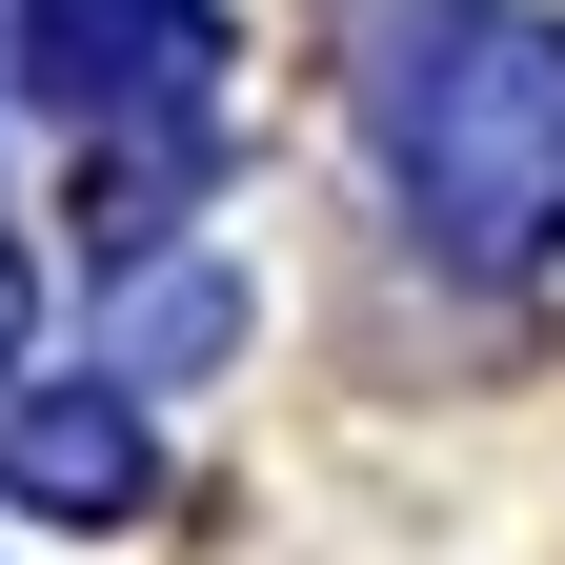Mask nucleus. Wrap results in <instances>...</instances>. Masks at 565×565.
<instances>
[{
    "mask_svg": "<svg viewBox=\"0 0 565 565\" xmlns=\"http://www.w3.org/2000/svg\"><path fill=\"white\" fill-rule=\"evenodd\" d=\"M223 323H243V303H223L202 263H182V282H141V303H121V343H102V384H182V364H202Z\"/></svg>",
    "mask_w": 565,
    "mask_h": 565,
    "instance_id": "obj_4",
    "label": "nucleus"
},
{
    "mask_svg": "<svg viewBox=\"0 0 565 565\" xmlns=\"http://www.w3.org/2000/svg\"><path fill=\"white\" fill-rule=\"evenodd\" d=\"M21 82L61 121H202L223 102V0H21Z\"/></svg>",
    "mask_w": 565,
    "mask_h": 565,
    "instance_id": "obj_2",
    "label": "nucleus"
},
{
    "mask_svg": "<svg viewBox=\"0 0 565 565\" xmlns=\"http://www.w3.org/2000/svg\"><path fill=\"white\" fill-rule=\"evenodd\" d=\"M0 343H21V243H0Z\"/></svg>",
    "mask_w": 565,
    "mask_h": 565,
    "instance_id": "obj_5",
    "label": "nucleus"
},
{
    "mask_svg": "<svg viewBox=\"0 0 565 565\" xmlns=\"http://www.w3.org/2000/svg\"><path fill=\"white\" fill-rule=\"evenodd\" d=\"M21 505L121 525V505H141V424H121V404H21Z\"/></svg>",
    "mask_w": 565,
    "mask_h": 565,
    "instance_id": "obj_3",
    "label": "nucleus"
},
{
    "mask_svg": "<svg viewBox=\"0 0 565 565\" xmlns=\"http://www.w3.org/2000/svg\"><path fill=\"white\" fill-rule=\"evenodd\" d=\"M364 141L445 263H545L565 243V21L525 0H404L364 41Z\"/></svg>",
    "mask_w": 565,
    "mask_h": 565,
    "instance_id": "obj_1",
    "label": "nucleus"
}]
</instances>
